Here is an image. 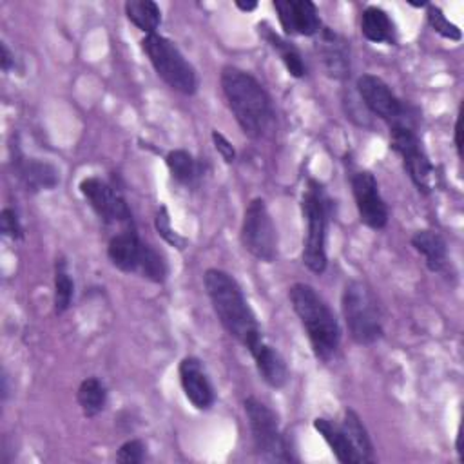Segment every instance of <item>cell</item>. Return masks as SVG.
Instances as JSON below:
<instances>
[{
	"instance_id": "1",
	"label": "cell",
	"mask_w": 464,
	"mask_h": 464,
	"mask_svg": "<svg viewBox=\"0 0 464 464\" xmlns=\"http://www.w3.org/2000/svg\"><path fill=\"white\" fill-rule=\"evenodd\" d=\"M219 83L227 105L245 136L252 140L265 138L276 123V111L270 94L250 72L225 65Z\"/></svg>"
},
{
	"instance_id": "2",
	"label": "cell",
	"mask_w": 464,
	"mask_h": 464,
	"mask_svg": "<svg viewBox=\"0 0 464 464\" xmlns=\"http://www.w3.org/2000/svg\"><path fill=\"white\" fill-rule=\"evenodd\" d=\"M203 283L214 314L230 337H234L248 352L265 341L257 317L234 276L219 268H207Z\"/></svg>"
},
{
	"instance_id": "3",
	"label": "cell",
	"mask_w": 464,
	"mask_h": 464,
	"mask_svg": "<svg viewBox=\"0 0 464 464\" xmlns=\"http://www.w3.org/2000/svg\"><path fill=\"white\" fill-rule=\"evenodd\" d=\"M288 299L306 332L315 359L328 362L341 344V328L335 314L317 290L306 283H294L288 288Z\"/></svg>"
},
{
	"instance_id": "4",
	"label": "cell",
	"mask_w": 464,
	"mask_h": 464,
	"mask_svg": "<svg viewBox=\"0 0 464 464\" xmlns=\"http://www.w3.org/2000/svg\"><path fill=\"white\" fill-rule=\"evenodd\" d=\"M301 212L306 221V236L303 241V263L314 274H323L328 265L326 236L332 216V199L324 187L308 179L301 199Z\"/></svg>"
},
{
	"instance_id": "5",
	"label": "cell",
	"mask_w": 464,
	"mask_h": 464,
	"mask_svg": "<svg viewBox=\"0 0 464 464\" xmlns=\"http://www.w3.org/2000/svg\"><path fill=\"white\" fill-rule=\"evenodd\" d=\"M341 312L353 343L370 346L382 337V312L373 290L366 283L352 279L344 285L341 294Z\"/></svg>"
},
{
	"instance_id": "6",
	"label": "cell",
	"mask_w": 464,
	"mask_h": 464,
	"mask_svg": "<svg viewBox=\"0 0 464 464\" xmlns=\"http://www.w3.org/2000/svg\"><path fill=\"white\" fill-rule=\"evenodd\" d=\"M141 51L158 76L174 91L192 96L198 91V74L178 45L163 34L152 33L141 38Z\"/></svg>"
},
{
	"instance_id": "7",
	"label": "cell",
	"mask_w": 464,
	"mask_h": 464,
	"mask_svg": "<svg viewBox=\"0 0 464 464\" xmlns=\"http://www.w3.org/2000/svg\"><path fill=\"white\" fill-rule=\"evenodd\" d=\"M243 408L259 459L265 462H295L297 457L290 448V440L279 428L276 411L256 397H246Z\"/></svg>"
},
{
	"instance_id": "8",
	"label": "cell",
	"mask_w": 464,
	"mask_h": 464,
	"mask_svg": "<svg viewBox=\"0 0 464 464\" xmlns=\"http://www.w3.org/2000/svg\"><path fill=\"white\" fill-rule=\"evenodd\" d=\"M390 147L401 158L404 172L420 194H431L435 188V167L415 130V125L390 127Z\"/></svg>"
},
{
	"instance_id": "9",
	"label": "cell",
	"mask_w": 464,
	"mask_h": 464,
	"mask_svg": "<svg viewBox=\"0 0 464 464\" xmlns=\"http://www.w3.org/2000/svg\"><path fill=\"white\" fill-rule=\"evenodd\" d=\"M239 237L252 257L263 263H272L277 257V230L263 198H254L246 205Z\"/></svg>"
},
{
	"instance_id": "10",
	"label": "cell",
	"mask_w": 464,
	"mask_h": 464,
	"mask_svg": "<svg viewBox=\"0 0 464 464\" xmlns=\"http://www.w3.org/2000/svg\"><path fill=\"white\" fill-rule=\"evenodd\" d=\"M357 94L362 105L379 120L393 125H413V118L408 107L397 98L392 87L375 74H361L357 78Z\"/></svg>"
},
{
	"instance_id": "11",
	"label": "cell",
	"mask_w": 464,
	"mask_h": 464,
	"mask_svg": "<svg viewBox=\"0 0 464 464\" xmlns=\"http://www.w3.org/2000/svg\"><path fill=\"white\" fill-rule=\"evenodd\" d=\"M78 188L105 225H123L125 228L134 227L132 212L125 198L111 183L103 181L102 178L89 176L80 181Z\"/></svg>"
},
{
	"instance_id": "12",
	"label": "cell",
	"mask_w": 464,
	"mask_h": 464,
	"mask_svg": "<svg viewBox=\"0 0 464 464\" xmlns=\"http://www.w3.org/2000/svg\"><path fill=\"white\" fill-rule=\"evenodd\" d=\"M352 194L361 223L372 230H381L388 225V205L381 196L379 183L370 170H355L350 176Z\"/></svg>"
},
{
	"instance_id": "13",
	"label": "cell",
	"mask_w": 464,
	"mask_h": 464,
	"mask_svg": "<svg viewBox=\"0 0 464 464\" xmlns=\"http://www.w3.org/2000/svg\"><path fill=\"white\" fill-rule=\"evenodd\" d=\"M274 9L286 36H315L323 29L319 11L310 0H276Z\"/></svg>"
},
{
	"instance_id": "14",
	"label": "cell",
	"mask_w": 464,
	"mask_h": 464,
	"mask_svg": "<svg viewBox=\"0 0 464 464\" xmlns=\"http://www.w3.org/2000/svg\"><path fill=\"white\" fill-rule=\"evenodd\" d=\"M178 375L185 397L196 410L212 408L216 402V392L201 359L194 355L183 357L178 366Z\"/></svg>"
},
{
	"instance_id": "15",
	"label": "cell",
	"mask_w": 464,
	"mask_h": 464,
	"mask_svg": "<svg viewBox=\"0 0 464 464\" xmlns=\"http://www.w3.org/2000/svg\"><path fill=\"white\" fill-rule=\"evenodd\" d=\"M315 49L321 58L324 72L334 80H346L350 76V44L334 29L323 27L317 34Z\"/></svg>"
},
{
	"instance_id": "16",
	"label": "cell",
	"mask_w": 464,
	"mask_h": 464,
	"mask_svg": "<svg viewBox=\"0 0 464 464\" xmlns=\"http://www.w3.org/2000/svg\"><path fill=\"white\" fill-rule=\"evenodd\" d=\"M13 169L29 192L53 190L60 183V170L53 163L38 158H27L18 145H14L13 150Z\"/></svg>"
},
{
	"instance_id": "17",
	"label": "cell",
	"mask_w": 464,
	"mask_h": 464,
	"mask_svg": "<svg viewBox=\"0 0 464 464\" xmlns=\"http://www.w3.org/2000/svg\"><path fill=\"white\" fill-rule=\"evenodd\" d=\"M149 243L141 241L136 228H123L109 239L107 257L118 270L125 274H138L143 263Z\"/></svg>"
},
{
	"instance_id": "18",
	"label": "cell",
	"mask_w": 464,
	"mask_h": 464,
	"mask_svg": "<svg viewBox=\"0 0 464 464\" xmlns=\"http://www.w3.org/2000/svg\"><path fill=\"white\" fill-rule=\"evenodd\" d=\"M256 368L261 375V379L270 386V388H283L288 382V366L285 362V359L281 357V353L270 346L268 343H259L252 352H250Z\"/></svg>"
},
{
	"instance_id": "19",
	"label": "cell",
	"mask_w": 464,
	"mask_h": 464,
	"mask_svg": "<svg viewBox=\"0 0 464 464\" xmlns=\"http://www.w3.org/2000/svg\"><path fill=\"white\" fill-rule=\"evenodd\" d=\"M411 246L424 257V265L430 272L439 274L448 266V245L442 234L437 230L422 228L411 236Z\"/></svg>"
},
{
	"instance_id": "20",
	"label": "cell",
	"mask_w": 464,
	"mask_h": 464,
	"mask_svg": "<svg viewBox=\"0 0 464 464\" xmlns=\"http://www.w3.org/2000/svg\"><path fill=\"white\" fill-rule=\"evenodd\" d=\"M312 424H314V430L323 437V440L328 444L334 457L341 464H359L361 462V459H359L357 451L353 450L352 442L348 440L343 426L332 422L326 417H315Z\"/></svg>"
},
{
	"instance_id": "21",
	"label": "cell",
	"mask_w": 464,
	"mask_h": 464,
	"mask_svg": "<svg viewBox=\"0 0 464 464\" xmlns=\"http://www.w3.org/2000/svg\"><path fill=\"white\" fill-rule=\"evenodd\" d=\"M361 33L368 42L373 44H395L397 42V31L395 24L390 18V14L377 7L368 5L361 14Z\"/></svg>"
},
{
	"instance_id": "22",
	"label": "cell",
	"mask_w": 464,
	"mask_h": 464,
	"mask_svg": "<svg viewBox=\"0 0 464 464\" xmlns=\"http://www.w3.org/2000/svg\"><path fill=\"white\" fill-rule=\"evenodd\" d=\"M259 33L266 40V44L279 54V58H281V62H283V65H285V69L288 71L290 76L303 78L306 74V63H304L301 53L297 51V47H294L288 40L279 36L266 24H259Z\"/></svg>"
},
{
	"instance_id": "23",
	"label": "cell",
	"mask_w": 464,
	"mask_h": 464,
	"mask_svg": "<svg viewBox=\"0 0 464 464\" xmlns=\"http://www.w3.org/2000/svg\"><path fill=\"white\" fill-rule=\"evenodd\" d=\"M165 163L170 172V178L183 187L198 185L203 176V165L185 149L170 150L165 156Z\"/></svg>"
},
{
	"instance_id": "24",
	"label": "cell",
	"mask_w": 464,
	"mask_h": 464,
	"mask_svg": "<svg viewBox=\"0 0 464 464\" xmlns=\"http://www.w3.org/2000/svg\"><path fill=\"white\" fill-rule=\"evenodd\" d=\"M341 426H343L348 440L352 442L353 450L357 451L361 462H375V451H373L372 439H370L368 430L362 424L361 417L357 415V411H353L352 408H346Z\"/></svg>"
},
{
	"instance_id": "25",
	"label": "cell",
	"mask_w": 464,
	"mask_h": 464,
	"mask_svg": "<svg viewBox=\"0 0 464 464\" xmlns=\"http://www.w3.org/2000/svg\"><path fill=\"white\" fill-rule=\"evenodd\" d=\"M76 401L87 419L100 415L107 404V388L98 377H87L76 390Z\"/></svg>"
},
{
	"instance_id": "26",
	"label": "cell",
	"mask_w": 464,
	"mask_h": 464,
	"mask_svg": "<svg viewBox=\"0 0 464 464\" xmlns=\"http://www.w3.org/2000/svg\"><path fill=\"white\" fill-rule=\"evenodd\" d=\"M123 9L127 18L145 34L156 33L161 24V9L152 0H127Z\"/></svg>"
},
{
	"instance_id": "27",
	"label": "cell",
	"mask_w": 464,
	"mask_h": 464,
	"mask_svg": "<svg viewBox=\"0 0 464 464\" xmlns=\"http://www.w3.org/2000/svg\"><path fill=\"white\" fill-rule=\"evenodd\" d=\"M72 297H74V281L69 274L65 257L60 256L54 261V295H53L54 314L56 315L65 314L72 304Z\"/></svg>"
},
{
	"instance_id": "28",
	"label": "cell",
	"mask_w": 464,
	"mask_h": 464,
	"mask_svg": "<svg viewBox=\"0 0 464 464\" xmlns=\"http://www.w3.org/2000/svg\"><path fill=\"white\" fill-rule=\"evenodd\" d=\"M426 7H428V9H426L428 24H430V27H431L437 34H440L442 38L451 40V42H459V40L462 38V31L459 29V25H455L453 22H450L439 5L428 4Z\"/></svg>"
},
{
	"instance_id": "29",
	"label": "cell",
	"mask_w": 464,
	"mask_h": 464,
	"mask_svg": "<svg viewBox=\"0 0 464 464\" xmlns=\"http://www.w3.org/2000/svg\"><path fill=\"white\" fill-rule=\"evenodd\" d=\"M154 227H156V232L160 234V237H163L170 246L178 248V250H185L187 246V239L183 236H179L172 225H170V214L167 210L165 205H161L158 210H156V216H154Z\"/></svg>"
},
{
	"instance_id": "30",
	"label": "cell",
	"mask_w": 464,
	"mask_h": 464,
	"mask_svg": "<svg viewBox=\"0 0 464 464\" xmlns=\"http://www.w3.org/2000/svg\"><path fill=\"white\" fill-rule=\"evenodd\" d=\"M147 457V444L141 439L125 440L116 451V462L120 464H140Z\"/></svg>"
},
{
	"instance_id": "31",
	"label": "cell",
	"mask_w": 464,
	"mask_h": 464,
	"mask_svg": "<svg viewBox=\"0 0 464 464\" xmlns=\"http://www.w3.org/2000/svg\"><path fill=\"white\" fill-rule=\"evenodd\" d=\"M0 230L5 237H11L13 241H18L24 237V227H22L18 212L14 208L5 207L0 212Z\"/></svg>"
},
{
	"instance_id": "32",
	"label": "cell",
	"mask_w": 464,
	"mask_h": 464,
	"mask_svg": "<svg viewBox=\"0 0 464 464\" xmlns=\"http://www.w3.org/2000/svg\"><path fill=\"white\" fill-rule=\"evenodd\" d=\"M210 138H212V143H214L216 150H218L219 156L223 158V161H225V163H234V160H236V149H234V145H232L219 130H212Z\"/></svg>"
},
{
	"instance_id": "33",
	"label": "cell",
	"mask_w": 464,
	"mask_h": 464,
	"mask_svg": "<svg viewBox=\"0 0 464 464\" xmlns=\"http://www.w3.org/2000/svg\"><path fill=\"white\" fill-rule=\"evenodd\" d=\"M0 67H2V72H9L11 69H14V54L11 53V49L7 47L5 42L0 44Z\"/></svg>"
},
{
	"instance_id": "34",
	"label": "cell",
	"mask_w": 464,
	"mask_h": 464,
	"mask_svg": "<svg viewBox=\"0 0 464 464\" xmlns=\"http://www.w3.org/2000/svg\"><path fill=\"white\" fill-rule=\"evenodd\" d=\"M453 141H455V149L459 158H462V145H460V120H457L455 129H453Z\"/></svg>"
},
{
	"instance_id": "35",
	"label": "cell",
	"mask_w": 464,
	"mask_h": 464,
	"mask_svg": "<svg viewBox=\"0 0 464 464\" xmlns=\"http://www.w3.org/2000/svg\"><path fill=\"white\" fill-rule=\"evenodd\" d=\"M234 5H236L239 11H243V13H250V11H254V9L257 7V2H256V0H252V2L236 0V2H234Z\"/></svg>"
},
{
	"instance_id": "36",
	"label": "cell",
	"mask_w": 464,
	"mask_h": 464,
	"mask_svg": "<svg viewBox=\"0 0 464 464\" xmlns=\"http://www.w3.org/2000/svg\"><path fill=\"white\" fill-rule=\"evenodd\" d=\"M9 395V388H7V375L2 373V401H5Z\"/></svg>"
}]
</instances>
